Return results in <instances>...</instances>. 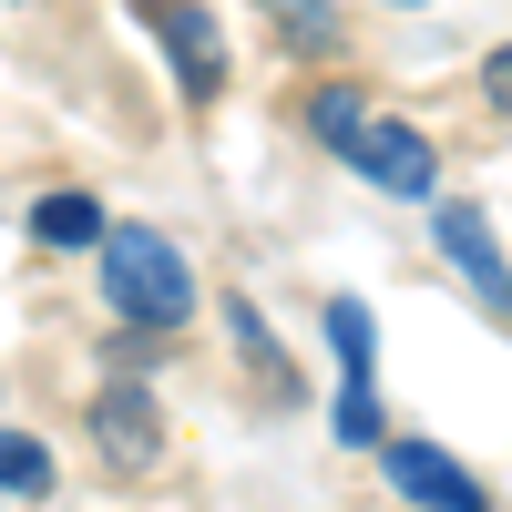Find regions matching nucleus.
Masks as SVG:
<instances>
[{
    "mask_svg": "<svg viewBox=\"0 0 512 512\" xmlns=\"http://www.w3.org/2000/svg\"><path fill=\"white\" fill-rule=\"evenodd\" d=\"M31 236H41V246H103V205L62 185V195H41V216H31Z\"/></svg>",
    "mask_w": 512,
    "mask_h": 512,
    "instance_id": "6e6552de",
    "label": "nucleus"
},
{
    "mask_svg": "<svg viewBox=\"0 0 512 512\" xmlns=\"http://www.w3.org/2000/svg\"><path fill=\"white\" fill-rule=\"evenodd\" d=\"M431 236L451 246V267H461V287H472V297H482L492 318H512V256L492 246V226H482V205H461V195H451V205H431Z\"/></svg>",
    "mask_w": 512,
    "mask_h": 512,
    "instance_id": "0eeeda50",
    "label": "nucleus"
},
{
    "mask_svg": "<svg viewBox=\"0 0 512 512\" xmlns=\"http://www.w3.org/2000/svg\"><path fill=\"white\" fill-rule=\"evenodd\" d=\"M144 21L164 31V62H175V82L195 103H216L226 93V41H216V11L205 0H144Z\"/></svg>",
    "mask_w": 512,
    "mask_h": 512,
    "instance_id": "423d86ee",
    "label": "nucleus"
},
{
    "mask_svg": "<svg viewBox=\"0 0 512 512\" xmlns=\"http://www.w3.org/2000/svg\"><path fill=\"white\" fill-rule=\"evenodd\" d=\"M93 451L113 472H154L164 461V410L144 400V379H103L93 390Z\"/></svg>",
    "mask_w": 512,
    "mask_h": 512,
    "instance_id": "39448f33",
    "label": "nucleus"
},
{
    "mask_svg": "<svg viewBox=\"0 0 512 512\" xmlns=\"http://www.w3.org/2000/svg\"><path fill=\"white\" fill-rule=\"evenodd\" d=\"M103 308L123 328H185L195 318V267H185V246L175 236H154V226H103Z\"/></svg>",
    "mask_w": 512,
    "mask_h": 512,
    "instance_id": "f03ea898",
    "label": "nucleus"
},
{
    "mask_svg": "<svg viewBox=\"0 0 512 512\" xmlns=\"http://www.w3.org/2000/svg\"><path fill=\"white\" fill-rule=\"evenodd\" d=\"M482 93H492V113H512V41H502V52L482 62Z\"/></svg>",
    "mask_w": 512,
    "mask_h": 512,
    "instance_id": "9b49d317",
    "label": "nucleus"
},
{
    "mask_svg": "<svg viewBox=\"0 0 512 512\" xmlns=\"http://www.w3.org/2000/svg\"><path fill=\"white\" fill-rule=\"evenodd\" d=\"M400 11H420V0H400Z\"/></svg>",
    "mask_w": 512,
    "mask_h": 512,
    "instance_id": "f8f14e48",
    "label": "nucleus"
},
{
    "mask_svg": "<svg viewBox=\"0 0 512 512\" xmlns=\"http://www.w3.org/2000/svg\"><path fill=\"white\" fill-rule=\"evenodd\" d=\"M308 134H318L338 164H359L379 195H400V205H431V195H441V154H431V134H410V123L379 113L369 93L318 82V93H308Z\"/></svg>",
    "mask_w": 512,
    "mask_h": 512,
    "instance_id": "f257e3e1",
    "label": "nucleus"
},
{
    "mask_svg": "<svg viewBox=\"0 0 512 512\" xmlns=\"http://www.w3.org/2000/svg\"><path fill=\"white\" fill-rule=\"evenodd\" d=\"M379 472H390V492L410 502V512H492V492L461 472V461L441 451V441H410V431H390L379 441Z\"/></svg>",
    "mask_w": 512,
    "mask_h": 512,
    "instance_id": "20e7f679",
    "label": "nucleus"
},
{
    "mask_svg": "<svg viewBox=\"0 0 512 512\" xmlns=\"http://www.w3.org/2000/svg\"><path fill=\"white\" fill-rule=\"evenodd\" d=\"M0 492H21V502L52 492V451H41L31 431H0Z\"/></svg>",
    "mask_w": 512,
    "mask_h": 512,
    "instance_id": "1a4fd4ad",
    "label": "nucleus"
},
{
    "mask_svg": "<svg viewBox=\"0 0 512 512\" xmlns=\"http://www.w3.org/2000/svg\"><path fill=\"white\" fill-rule=\"evenodd\" d=\"M267 11L287 21V41H297V52H338V41H349V21H338L328 0H267Z\"/></svg>",
    "mask_w": 512,
    "mask_h": 512,
    "instance_id": "9d476101",
    "label": "nucleus"
},
{
    "mask_svg": "<svg viewBox=\"0 0 512 512\" xmlns=\"http://www.w3.org/2000/svg\"><path fill=\"white\" fill-rule=\"evenodd\" d=\"M328 349H338V441H349V451H379V441H390V431H379V390H369L379 328H369L359 297H328Z\"/></svg>",
    "mask_w": 512,
    "mask_h": 512,
    "instance_id": "7ed1b4c3",
    "label": "nucleus"
}]
</instances>
